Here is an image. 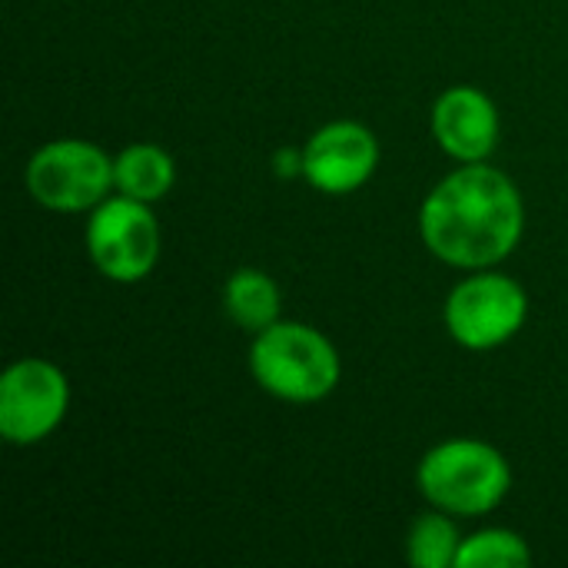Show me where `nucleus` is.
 I'll return each instance as SVG.
<instances>
[{"instance_id":"obj_10","label":"nucleus","mask_w":568,"mask_h":568,"mask_svg":"<svg viewBox=\"0 0 568 568\" xmlns=\"http://www.w3.org/2000/svg\"><path fill=\"white\" fill-rule=\"evenodd\" d=\"M176 183V166L156 143H130L113 156V186L140 203L163 200Z\"/></svg>"},{"instance_id":"obj_14","label":"nucleus","mask_w":568,"mask_h":568,"mask_svg":"<svg viewBox=\"0 0 568 568\" xmlns=\"http://www.w3.org/2000/svg\"><path fill=\"white\" fill-rule=\"evenodd\" d=\"M273 170L280 180H293V176H303V150H293V146H280L273 153Z\"/></svg>"},{"instance_id":"obj_1","label":"nucleus","mask_w":568,"mask_h":568,"mask_svg":"<svg viewBox=\"0 0 568 568\" xmlns=\"http://www.w3.org/2000/svg\"><path fill=\"white\" fill-rule=\"evenodd\" d=\"M519 186L489 163H463L433 186L419 210L426 250L459 270H489L523 240Z\"/></svg>"},{"instance_id":"obj_13","label":"nucleus","mask_w":568,"mask_h":568,"mask_svg":"<svg viewBox=\"0 0 568 568\" xmlns=\"http://www.w3.org/2000/svg\"><path fill=\"white\" fill-rule=\"evenodd\" d=\"M532 552L519 532L509 529H483L463 539L456 568H519L529 566Z\"/></svg>"},{"instance_id":"obj_12","label":"nucleus","mask_w":568,"mask_h":568,"mask_svg":"<svg viewBox=\"0 0 568 568\" xmlns=\"http://www.w3.org/2000/svg\"><path fill=\"white\" fill-rule=\"evenodd\" d=\"M463 536L456 529V523L449 519V513L433 509L423 513L406 539L409 549V562L416 568H456V556H459Z\"/></svg>"},{"instance_id":"obj_2","label":"nucleus","mask_w":568,"mask_h":568,"mask_svg":"<svg viewBox=\"0 0 568 568\" xmlns=\"http://www.w3.org/2000/svg\"><path fill=\"white\" fill-rule=\"evenodd\" d=\"M250 373L283 403H320L339 386L336 346L306 323H273L250 346Z\"/></svg>"},{"instance_id":"obj_5","label":"nucleus","mask_w":568,"mask_h":568,"mask_svg":"<svg viewBox=\"0 0 568 568\" xmlns=\"http://www.w3.org/2000/svg\"><path fill=\"white\" fill-rule=\"evenodd\" d=\"M30 196L53 213L93 210L113 190V160L90 140H53L27 163Z\"/></svg>"},{"instance_id":"obj_9","label":"nucleus","mask_w":568,"mask_h":568,"mask_svg":"<svg viewBox=\"0 0 568 568\" xmlns=\"http://www.w3.org/2000/svg\"><path fill=\"white\" fill-rule=\"evenodd\" d=\"M433 136L459 163H486L499 143V110L479 87H449L433 106Z\"/></svg>"},{"instance_id":"obj_4","label":"nucleus","mask_w":568,"mask_h":568,"mask_svg":"<svg viewBox=\"0 0 568 568\" xmlns=\"http://www.w3.org/2000/svg\"><path fill=\"white\" fill-rule=\"evenodd\" d=\"M529 316V296L523 283L496 270H476V276L453 286L446 296V329L466 349H496L509 343Z\"/></svg>"},{"instance_id":"obj_8","label":"nucleus","mask_w":568,"mask_h":568,"mask_svg":"<svg viewBox=\"0 0 568 568\" xmlns=\"http://www.w3.org/2000/svg\"><path fill=\"white\" fill-rule=\"evenodd\" d=\"M379 163V140L356 120H333L320 126L303 146V176L313 190L346 196L369 183Z\"/></svg>"},{"instance_id":"obj_3","label":"nucleus","mask_w":568,"mask_h":568,"mask_svg":"<svg viewBox=\"0 0 568 568\" xmlns=\"http://www.w3.org/2000/svg\"><path fill=\"white\" fill-rule=\"evenodd\" d=\"M416 486L433 509L473 519L493 513L509 496L513 469L506 456L489 443L449 439L423 456Z\"/></svg>"},{"instance_id":"obj_11","label":"nucleus","mask_w":568,"mask_h":568,"mask_svg":"<svg viewBox=\"0 0 568 568\" xmlns=\"http://www.w3.org/2000/svg\"><path fill=\"white\" fill-rule=\"evenodd\" d=\"M280 286L270 273L263 270H253V266H243L236 270L230 280H226V290H223V310L226 316L246 329V333H263L270 329L273 323H280Z\"/></svg>"},{"instance_id":"obj_6","label":"nucleus","mask_w":568,"mask_h":568,"mask_svg":"<svg viewBox=\"0 0 568 568\" xmlns=\"http://www.w3.org/2000/svg\"><path fill=\"white\" fill-rule=\"evenodd\" d=\"M87 253L113 283H140L160 260V223L150 203L110 196L93 206L87 223Z\"/></svg>"},{"instance_id":"obj_7","label":"nucleus","mask_w":568,"mask_h":568,"mask_svg":"<svg viewBox=\"0 0 568 568\" xmlns=\"http://www.w3.org/2000/svg\"><path fill=\"white\" fill-rule=\"evenodd\" d=\"M67 406V376L53 363L27 356L0 379V436L10 446H37L63 423Z\"/></svg>"}]
</instances>
